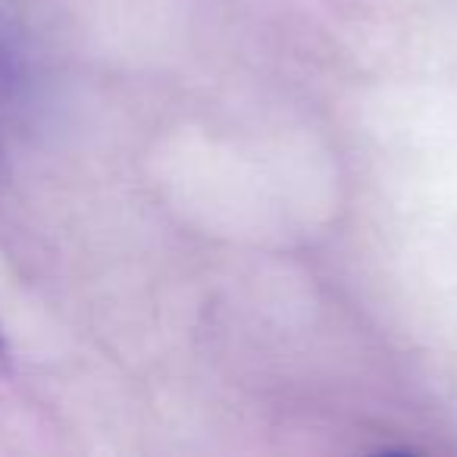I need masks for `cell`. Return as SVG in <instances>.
I'll return each instance as SVG.
<instances>
[{
    "mask_svg": "<svg viewBox=\"0 0 457 457\" xmlns=\"http://www.w3.org/2000/svg\"><path fill=\"white\" fill-rule=\"evenodd\" d=\"M4 363H7V345H4V336H0V373H4Z\"/></svg>",
    "mask_w": 457,
    "mask_h": 457,
    "instance_id": "obj_1",
    "label": "cell"
}]
</instances>
